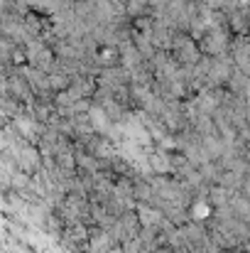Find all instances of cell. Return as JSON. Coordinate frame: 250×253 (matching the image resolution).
<instances>
[{"label": "cell", "mask_w": 250, "mask_h": 253, "mask_svg": "<svg viewBox=\"0 0 250 253\" xmlns=\"http://www.w3.org/2000/svg\"><path fill=\"white\" fill-rule=\"evenodd\" d=\"M123 2H128V0H123Z\"/></svg>", "instance_id": "cell-10"}, {"label": "cell", "mask_w": 250, "mask_h": 253, "mask_svg": "<svg viewBox=\"0 0 250 253\" xmlns=\"http://www.w3.org/2000/svg\"><path fill=\"white\" fill-rule=\"evenodd\" d=\"M125 7H128V15H130L133 20H135V17H143V15H150V10H152L150 0H128Z\"/></svg>", "instance_id": "cell-6"}, {"label": "cell", "mask_w": 250, "mask_h": 253, "mask_svg": "<svg viewBox=\"0 0 250 253\" xmlns=\"http://www.w3.org/2000/svg\"><path fill=\"white\" fill-rule=\"evenodd\" d=\"M88 118H91V123H93L96 133H101V135H106V133L110 130V126H113V121L106 116V111H103L98 103H93V106H91V111H88Z\"/></svg>", "instance_id": "cell-4"}, {"label": "cell", "mask_w": 250, "mask_h": 253, "mask_svg": "<svg viewBox=\"0 0 250 253\" xmlns=\"http://www.w3.org/2000/svg\"><path fill=\"white\" fill-rule=\"evenodd\" d=\"M241 194H243V197L250 202V174L246 177V182H243V187H241Z\"/></svg>", "instance_id": "cell-7"}, {"label": "cell", "mask_w": 250, "mask_h": 253, "mask_svg": "<svg viewBox=\"0 0 250 253\" xmlns=\"http://www.w3.org/2000/svg\"><path fill=\"white\" fill-rule=\"evenodd\" d=\"M2 253H10V251H7V249H5V251H2Z\"/></svg>", "instance_id": "cell-9"}, {"label": "cell", "mask_w": 250, "mask_h": 253, "mask_svg": "<svg viewBox=\"0 0 250 253\" xmlns=\"http://www.w3.org/2000/svg\"><path fill=\"white\" fill-rule=\"evenodd\" d=\"M246 172H238V169H223V174H221V179H218V184H223L226 189H231V192H241V187H243V182H246Z\"/></svg>", "instance_id": "cell-5"}, {"label": "cell", "mask_w": 250, "mask_h": 253, "mask_svg": "<svg viewBox=\"0 0 250 253\" xmlns=\"http://www.w3.org/2000/svg\"><path fill=\"white\" fill-rule=\"evenodd\" d=\"M98 59H101V67H103V69H113V67H120V64H123V54H120V47L101 44Z\"/></svg>", "instance_id": "cell-3"}, {"label": "cell", "mask_w": 250, "mask_h": 253, "mask_svg": "<svg viewBox=\"0 0 250 253\" xmlns=\"http://www.w3.org/2000/svg\"><path fill=\"white\" fill-rule=\"evenodd\" d=\"M223 253H238V251H223Z\"/></svg>", "instance_id": "cell-8"}, {"label": "cell", "mask_w": 250, "mask_h": 253, "mask_svg": "<svg viewBox=\"0 0 250 253\" xmlns=\"http://www.w3.org/2000/svg\"><path fill=\"white\" fill-rule=\"evenodd\" d=\"M231 42H233V32L231 30H209L199 40V49L206 57H221V54L231 52Z\"/></svg>", "instance_id": "cell-2"}, {"label": "cell", "mask_w": 250, "mask_h": 253, "mask_svg": "<svg viewBox=\"0 0 250 253\" xmlns=\"http://www.w3.org/2000/svg\"><path fill=\"white\" fill-rule=\"evenodd\" d=\"M169 52H172V57H174L179 64H196V62L204 57L201 49H199V42H196L189 32H177Z\"/></svg>", "instance_id": "cell-1"}]
</instances>
